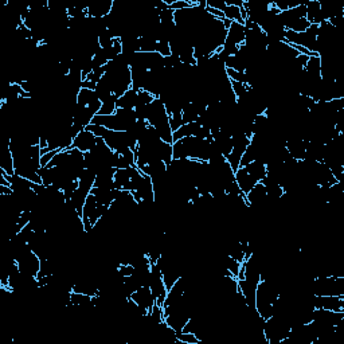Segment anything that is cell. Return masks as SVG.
I'll return each instance as SVG.
<instances>
[{
  "instance_id": "obj_1",
  "label": "cell",
  "mask_w": 344,
  "mask_h": 344,
  "mask_svg": "<svg viewBox=\"0 0 344 344\" xmlns=\"http://www.w3.org/2000/svg\"><path fill=\"white\" fill-rule=\"evenodd\" d=\"M129 299H131V300H132L133 303L139 307L140 313H141L143 317H145V316L148 315L151 311H152L154 305L156 304L154 293H152L150 286H146V285L141 286V288H139L136 292H133Z\"/></svg>"
},
{
  "instance_id": "obj_2",
  "label": "cell",
  "mask_w": 344,
  "mask_h": 344,
  "mask_svg": "<svg viewBox=\"0 0 344 344\" xmlns=\"http://www.w3.org/2000/svg\"><path fill=\"white\" fill-rule=\"evenodd\" d=\"M99 141V137L94 135L93 132H90L89 129L85 128L84 131H81L73 140V144H71V148L73 150H78L82 154H86L89 151H92L94 148V145ZM70 148V150H71Z\"/></svg>"
},
{
  "instance_id": "obj_3",
  "label": "cell",
  "mask_w": 344,
  "mask_h": 344,
  "mask_svg": "<svg viewBox=\"0 0 344 344\" xmlns=\"http://www.w3.org/2000/svg\"><path fill=\"white\" fill-rule=\"evenodd\" d=\"M313 305L320 309L344 312V296H313Z\"/></svg>"
},
{
  "instance_id": "obj_4",
  "label": "cell",
  "mask_w": 344,
  "mask_h": 344,
  "mask_svg": "<svg viewBox=\"0 0 344 344\" xmlns=\"http://www.w3.org/2000/svg\"><path fill=\"white\" fill-rule=\"evenodd\" d=\"M113 0H97L94 3L88 4V16L93 19H104L112 11Z\"/></svg>"
},
{
  "instance_id": "obj_5",
  "label": "cell",
  "mask_w": 344,
  "mask_h": 344,
  "mask_svg": "<svg viewBox=\"0 0 344 344\" xmlns=\"http://www.w3.org/2000/svg\"><path fill=\"white\" fill-rule=\"evenodd\" d=\"M305 8H307V15L305 18L311 24H316V26H320L322 23L327 22L326 16L322 11V4H320V0H309L305 3Z\"/></svg>"
},
{
  "instance_id": "obj_6",
  "label": "cell",
  "mask_w": 344,
  "mask_h": 344,
  "mask_svg": "<svg viewBox=\"0 0 344 344\" xmlns=\"http://www.w3.org/2000/svg\"><path fill=\"white\" fill-rule=\"evenodd\" d=\"M234 179L243 195L248 194L253 187L258 183V182L250 175L249 172H248V169H246L245 167H239V168L234 172Z\"/></svg>"
},
{
  "instance_id": "obj_7",
  "label": "cell",
  "mask_w": 344,
  "mask_h": 344,
  "mask_svg": "<svg viewBox=\"0 0 344 344\" xmlns=\"http://www.w3.org/2000/svg\"><path fill=\"white\" fill-rule=\"evenodd\" d=\"M0 171L4 172L8 176L15 175L14 156H12V152L10 150V144L6 145V148L0 154Z\"/></svg>"
},
{
  "instance_id": "obj_8",
  "label": "cell",
  "mask_w": 344,
  "mask_h": 344,
  "mask_svg": "<svg viewBox=\"0 0 344 344\" xmlns=\"http://www.w3.org/2000/svg\"><path fill=\"white\" fill-rule=\"evenodd\" d=\"M116 106L117 109H135L137 106V90L132 88L129 89L128 92L118 97Z\"/></svg>"
},
{
  "instance_id": "obj_9",
  "label": "cell",
  "mask_w": 344,
  "mask_h": 344,
  "mask_svg": "<svg viewBox=\"0 0 344 344\" xmlns=\"http://www.w3.org/2000/svg\"><path fill=\"white\" fill-rule=\"evenodd\" d=\"M245 168L248 169V172H249L250 175H252L253 178L257 180V182H261L264 178H266V174H267L266 164L262 163V161H260V160L252 161V163H249L248 165H245Z\"/></svg>"
},
{
  "instance_id": "obj_10",
  "label": "cell",
  "mask_w": 344,
  "mask_h": 344,
  "mask_svg": "<svg viewBox=\"0 0 344 344\" xmlns=\"http://www.w3.org/2000/svg\"><path fill=\"white\" fill-rule=\"evenodd\" d=\"M224 15L225 18L231 20V22H237L241 23V24H245V20H243L241 14V7H237V6H227V7L225 8Z\"/></svg>"
},
{
  "instance_id": "obj_11",
  "label": "cell",
  "mask_w": 344,
  "mask_h": 344,
  "mask_svg": "<svg viewBox=\"0 0 344 344\" xmlns=\"http://www.w3.org/2000/svg\"><path fill=\"white\" fill-rule=\"evenodd\" d=\"M116 103H117V97H114V95L112 97V99L104 101L99 114H101V116H110V114L116 113V109H117Z\"/></svg>"
},
{
  "instance_id": "obj_12",
  "label": "cell",
  "mask_w": 344,
  "mask_h": 344,
  "mask_svg": "<svg viewBox=\"0 0 344 344\" xmlns=\"http://www.w3.org/2000/svg\"><path fill=\"white\" fill-rule=\"evenodd\" d=\"M309 26H311V23L308 22L307 18H300L290 23V24H288L285 30H290L293 33H304V31L309 29Z\"/></svg>"
},
{
  "instance_id": "obj_13",
  "label": "cell",
  "mask_w": 344,
  "mask_h": 344,
  "mask_svg": "<svg viewBox=\"0 0 344 344\" xmlns=\"http://www.w3.org/2000/svg\"><path fill=\"white\" fill-rule=\"evenodd\" d=\"M155 99H156V95H155L154 93L145 90V89H140V90H137V106L150 105ZM137 106H136V108H137Z\"/></svg>"
},
{
  "instance_id": "obj_14",
  "label": "cell",
  "mask_w": 344,
  "mask_h": 344,
  "mask_svg": "<svg viewBox=\"0 0 344 344\" xmlns=\"http://www.w3.org/2000/svg\"><path fill=\"white\" fill-rule=\"evenodd\" d=\"M226 76L230 81H235V82H242V84L249 85V77L245 71H238V70L226 69Z\"/></svg>"
},
{
  "instance_id": "obj_15",
  "label": "cell",
  "mask_w": 344,
  "mask_h": 344,
  "mask_svg": "<svg viewBox=\"0 0 344 344\" xmlns=\"http://www.w3.org/2000/svg\"><path fill=\"white\" fill-rule=\"evenodd\" d=\"M169 125H171L172 132L178 131L180 127H183L184 122H183V117H182V112H179V113H174L169 116Z\"/></svg>"
},
{
  "instance_id": "obj_16",
  "label": "cell",
  "mask_w": 344,
  "mask_h": 344,
  "mask_svg": "<svg viewBox=\"0 0 344 344\" xmlns=\"http://www.w3.org/2000/svg\"><path fill=\"white\" fill-rule=\"evenodd\" d=\"M206 6L214 8V10H218L220 12H224L225 8L227 7L226 0H206Z\"/></svg>"
}]
</instances>
